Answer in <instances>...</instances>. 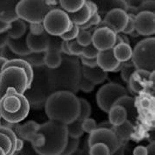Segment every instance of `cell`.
Instances as JSON below:
<instances>
[{
	"label": "cell",
	"mask_w": 155,
	"mask_h": 155,
	"mask_svg": "<svg viewBox=\"0 0 155 155\" xmlns=\"http://www.w3.org/2000/svg\"><path fill=\"white\" fill-rule=\"evenodd\" d=\"M121 43H123V41H122V38H121V36H120V33H117L115 46H117V45H119V44H121Z\"/></svg>",
	"instance_id": "cell-59"
},
{
	"label": "cell",
	"mask_w": 155,
	"mask_h": 155,
	"mask_svg": "<svg viewBox=\"0 0 155 155\" xmlns=\"http://www.w3.org/2000/svg\"><path fill=\"white\" fill-rule=\"evenodd\" d=\"M68 48H69L70 54L72 56H76V57L82 56L83 48L81 45H79L75 40L72 41H68Z\"/></svg>",
	"instance_id": "cell-42"
},
{
	"label": "cell",
	"mask_w": 155,
	"mask_h": 155,
	"mask_svg": "<svg viewBox=\"0 0 155 155\" xmlns=\"http://www.w3.org/2000/svg\"><path fill=\"white\" fill-rule=\"evenodd\" d=\"M33 76L29 88L24 92V97L30 107L41 109L48 97L55 92L50 78V69L46 66L33 68Z\"/></svg>",
	"instance_id": "cell-3"
},
{
	"label": "cell",
	"mask_w": 155,
	"mask_h": 155,
	"mask_svg": "<svg viewBox=\"0 0 155 155\" xmlns=\"http://www.w3.org/2000/svg\"><path fill=\"white\" fill-rule=\"evenodd\" d=\"M114 105H119L124 108V110H126V114H127V120L129 122H131L132 124H134V123L136 121L137 118V115H138V111L136 109V105H135V100L134 98H132L128 96H124L120 97L116 103Z\"/></svg>",
	"instance_id": "cell-21"
},
{
	"label": "cell",
	"mask_w": 155,
	"mask_h": 155,
	"mask_svg": "<svg viewBox=\"0 0 155 155\" xmlns=\"http://www.w3.org/2000/svg\"><path fill=\"white\" fill-rule=\"evenodd\" d=\"M135 32L142 36H152L155 33V15L153 12H141L134 18Z\"/></svg>",
	"instance_id": "cell-14"
},
{
	"label": "cell",
	"mask_w": 155,
	"mask_h": 155,
	"mask_svg": "<svg viewBox=\"0 0 155 155\" xmlns=\"http://www.w3.org/2000/svg\"><path fill=\"white\" fill-rule=\"evenodd\" d=\"M154 148H155V145L154 143H151L149 146L147 147V155H154Z\"/></svg>",
	"instance_id": "cell-57"
},
{
	"label": "cell",
	"mask_w": 155,
	"mask_h": 155,
	"mask_svg": "<svg viewBox=\"0 0 155 155\" xmlns=\"http://www.w3.org/2000/svg\"><path fill=\"white\" fill-rule=\"evenodd\" d=\"M18 1H0V21L10 24L18 19L16 7Z\"/></svg>",
	"instance_id": "cell-19"
},
{
	"label": "cell",
	"mask_w": 155,
	"mask_h": 155,
	"mask_svg": "<svg viewBox=\"0 0 155 155\" xmlns=\"http://www.w3.org/2000/svg\"><path fill=\"white\" fill-rule=\"evenodd\" d=\"M82 76L80 59L76 56L62 54L61 64L50 69V78L54 91L63 90L77 93Z\"/></svg>",
	"instance_id": "cell-2"
},
{
	"label": "cell",
	"mask_w": 155,
	"mask_h": 155,
	"mask_svg": "<svg viewBox=\"0 0 155 155\" xmlns=\"http://www.w3.org/2000/svg\"><path fill=\"white\" fill-rule=\"evenodd\" d=\"M44 108L49 120L66 125L76 120L80 114L79 98L68 91L54 92L47 100Z\"/></svg>",
	"instance_id": "cell-1"
},
{
	"label": "cell",
	"mask_w": 155,
	"mask_h": 155,
	"mask_svg": "<svg viewBox=\"0 0 155 155\" xmlns=\"http://www.w3.org/2000/svg\"><path fill=\"white\" fill-rule=\"evenodd\" d=\"M84 155H89V146L88 145H87L86 149H85V154Z\"/></svg>",
	"instance_id": "cell-63"
},
{
	"label": "cell",
	"mask_w": 155,
	"mask_h": 155,
	"mask_svg": "<svg viewBox=\"0 0 155 155\" xmlns=\"http://www.w3.org/2000/svg\"><path fill=\"white\" fill-rule=\"evenodd\" d=\"M85 2H86V5H87L89 6V8H90V12H91V15L98 12L97 6L96 3H94V2H92V1H85Z\"/></svg>",
	"instance_id": "cell-53"
},
{
	"label": "cell",
	"mask_w": 155,
	"mask_h": 155,
	"mask_svg": "<svg viewBox=\"0 0 155 155\" xmlns=\"http://www.w3.org/2000/svg\"><path fill=\"white\" fill-rule=\"evenodd\" d=\"M133 155H147V147L139 146L133 150Z\"/></svg>",
	"instance_id": "cell-51"
},
{
	"label": "cell",
	"mask_w": 155,
	"mask_h": 155,
	"mask_svg": "<svg viewBox=\"0 0 155 155\" xmlns=\"http://www.w3.org/2000/svg\"><path fill=\"white\" fill-rule=\"evenodd\" d=\"M128 96V92L124 87L116 82H109L102 86L97 93V104L104 112L110 110L114 104L122 97Z\"/></svg>",
	"instance_id": "cell-10"
},
{
	"label": "cell",
	"mask_w": 155,
	"mask_h": 155,
	"mask_svg": "<svg viewBox=\"0 0 155 155\" xmlns=\"http://www.w3.org/2000/svg\"><path fill=\"white\" fill-rule=\"evenodd\" d=\"M112 131H114L115 135L117 136L120 145L124 146V144L131 139V135L134 131V124H132L131 122L126 120L120 125L113 126Z\"/></svg>",
	"instance_id": "cell-22"
},
{
	"label": "cell",
	"mask_w": 155,
	"mask_h": 155,
	"mask_svg": "<svg viewBox=\"0 0 155 155\" xmlns=\"http://www.w3.org/2000/svg\"><path fill=\"white\" fill-rule=\"evenodd\" d=\"M128 16H129V18H128V22L125 25L124 31L122 33L123 34H131L134 31H135V25H134V18H135V15H133L132 13H128Z\"/></svg>",
	"instance_id": "cell-46"
},
{
	"label": "cell",
	"mask_w": 155,
	"mask_h": 155,
	"mask_svg": "<svg viewBox=\"0 0 155 155\" xmlns=\"http://www.w3.org/2000/svg\"><path fill=\"white\" fill-rule=\"evenodd\" d=\"M95 84L90 82L89 80L85 79L84 77L82 76L81 82H80V85H79V90H82L85 93H90L92 90L95 89Z\"/></svg>",
	"instance_id": "cell-45"
},
{
	"label": "cell",
	"mask_w": 155,
	"mask_h": 155,
	"mask_svg": "<svg viewBox=\"0 0 155 155\" xmlns=\"http://www.w3.org/2000/svg\"><path fill=\"white\" fill-rule=\"evenodd\" d=\"M2 118V116H1V112H0V119Z\"/></svg>",
	"instance_id": "cell-64"
},
{
	"label": "cell",
	"mask_w": 155,
	"mask_h": 155,
	"mask_svg": "<svg viewBox=\"0 0 155 155\" xmlns=\"http://www.w3.org/2000/svg\"><path fill=\"white\" fill-rule=\"evenodd\" d=\"M89 155H110V150L106 145L97 143L89 147Z\"/></svg>",
	"instance_id": "cell-37"
},
{
	"label": "cell",
	"mask_w": 155,
	"mask_h": 155,
	"mask_svg": "<svg viewBox=\"0 0 155 155\" xmlns=\"http://www.w3.org/2000/svg\"><path fill=\"white\" fill-rule=\"evenodd\" d=\"M150 74L145 70H136L131 74L128 83L131 91L135 93H140L146 89L147 83H149Z\"/></svg>",
	"instance_id": "cell-18"
},
{
	"label": "cell",
	"mask_w": 155,
	"mask_h": 155,
	"mask_svg": "<svg viewBox=\"0 0 155 155\" xmlns=\"http://www.w3.org/2000/svg\"><path fill=\"white\" fill-rule=\"evenodd\" d=\"M39 128H40V124L38 123H36L35 121H28L22 125H19L18 136L20 139L25 140L27 136L38 132Z\"/></svg>",
	"instance_id": "cell-30"
},
{
	"label": "cell",
	"mask_w": 155,
	"mask_h": 155,
	"mask_svg": "<svg viewBox=\"0 0 155 155\" xmlns=\"http://www.w3.org/2000/svg\"><path fill=\"white\" fill-rule=\"evenodd\" d=\"M68 14L71 22L74 25L81 26L90 20V17H91V12L85 2V5L78 12H76L74 13H68Z\"/></svg>",
	"instance_id": "cell-29"
},
{
	"label": "cell",
	"mask_w": 155,
	"mask_h": 155,
	"mask_svg": "<svg viewBox=\"0 0 155 155\" xmlns=\"http://www.w3.org/2000/svg\"><path fill=\"white\" fill-rule=\"evenodd\" d=\"M79 31H80V27L76 25H72L71 28L67 32L64 34H62L60 39L62 40V41H74L77 36H78V33H79Z\"/></svg>",
	"instance_id": "cell-40"
},
{
	"label": "cell",
	"mask_w": 155,
	"mask_h": 155,
	"mask_svg": "<svg viewBox=\"0 0 155 155\" xmlns=\"http://www.w3.org/2000/svg\"><path fill=\"white\" fill-rule=\"evenodd\" d=\"M39 133L44 137V145L34 147L35 151L41 155H61L68 142L67 125L61 123L49 120L40 124Z\"/></svg>",
	"instance_id": "cell-4"
},
{
	"label": "cell",
	"mask_w": 155,
	"mask_h": 155,
	"mask_svg": "<svg viewBox=\"0 0 155 155\" xmlns=\"http://www.w3.org/2000/svg\"><path fill=\"white\" fill-rule=\"evenodd\" d=\"M128 12L122 9H114L104 15V20L96 27L106 26L116 33H121L128 22Z\"/></svg>",
	"instance_id": "cell-13"
},
{
	"label": "cell",
	"mask_w": 155,
	"mask_h": 155,
	"mask_svg": "<svg viewBox=\"0 0 155 155\" xmlns=\"http://www.w3.org/2000/svg\"><path fill=\"white\" fill-rule=\"evenodd\" d=\"M82 77L89 80L95 85L104 82L108 77V74L103 71L98 66L96 68H88L82 66Z\"/></svg>",
	"instance_id": "cell-20"
},
{
	"label": "cell",
	"mask_w": 155,
	"mask_h": 155,
	"mask_svg": "<svg viewBox=\"0 0 155 155\" xmlns=\"http://www.w3.org/2000/svg\"><path fill=\"white\" fill-rule=\"evenodd\" d=\"M59 4L62 10L67 13H74L78 12L85 5V1L83 0H77V1L61 0Z\"/></svg>",
	"instance_id": "cell-31"
},
{
	"label": "cell",
	"mask_w": 155,
	"mask_h": 155,
	"mask_svg": "<svg viewBox=\"0 0 155 155\" xmlns=\"http://www.w3.org/2000/svg\"><path fill=\"white\" fill-rule=\"evenodd\" d=\"M6 62V60L4 59V58L0 57V74L2 72V69H3V67L5 65V63Z\"/></svg>",
	"instance_id": "cell-61"
},
{
	"label": "cell",
	"mask_w": 155,
	"mask_h": 155,
	"mask_svg": "<svg viewBox=\"0 0 155 155\" xmlns=\"http://www.w3.org/2000/svg\"><path fill=\"white\" fill-rule=\"evenodd\" d=\"M61 52L65 55H71L69 52V48H68V41H65L61 40Z\"/></svg>",
	"instance_id": "cell-52"
},
{
	"label": "cell",
	"mask_w": 155,
	"mask_h": 155,
	"mask_svg": "<svg viewBox=\"0 0 155 155\" xmlns=\"http://www.w3.org/2000/svg\"><path fill=\"white\" fill-rule=\"evenodd\" d=\"M29 33L33 35H41L45 33V29L43 26V23H35L30 24L29 25Z\"/></svg>",
	"instance_id": "cell-47"
},
{
	"label": "cell",
	"mask_w": 155,
	"mask_h": 155,
	"mask_svg": "<svg viewBox=\"0 0 155 155\" xmlns=\"http://www.w3.org/2000/svg\"><path fill=\"white\" fill-rule=\"evenodd\" d=\"M112 49L106 50V51H100L97 57V66L103 71L106 73L114 72L115 69L121 63L117 61L114 57Z\"/></svg>",
	"instance_id": "cell-17"
},
{
	"label": "cell",
	"mask_w": 155,
	"mask_h": 155,
	"mask_svg": "<svg viewBox=\"0 0 155 155\" xmlns=\"http://www.w3.org/2000/svg\"><path fill=\"white\" fill-rule=\"evenodd\" d=\"M155 39L149 37L140 41L132 50L131 62L137 70L154 72Z\"/></svg>",
	"instance_id": "cell-6"
},
{
	"label": "cell",
	"mask_w": 155,
	"mask_h": 155,
	"mask_svg": "<svg viewBox=\"0 0 155 155\" xmlns=\"http://www.w3.org/2000/svg\"><path fill=\"white\" fill-rule=\"evenodd\" d=\"M53 7L46 1H18L16 7L18 18L29 24L43 23V20Z\"/></svg>",
	"instance_id": "cell-7"
},
{
	"label": "cell",
	"mask_w": 155,
	"mask_h": 155,
	"mask_svg": "<svg viewBox=\"0 0 155 155\" xmlns=\"http://www.w3.org/2000/svg\"><path fill=\"white\" fill-rule=\"evenodd\" d=\"M30 105L24 95L18 94L14 89H9L0 100L2 118L10 124L21 122L28 116Z\"/></svg>",
	"instance_id": "cell-5"
},
{
	"label": "cell",
	"mask_w": 155,
	"mask_h": 155,
	"mask_svg": "<svg viewBox=\"0 0 155 155\" xmlns=\"http://www.w3.org/2000/svg\"><path fill=\"white\" fill-rule=\"evenodd\" d=\"M124 150H125L124 146H120L114 153L111 155H124Z\"/></svg>",
	"instance_id": "cell-58"
},
{
	"label": "cell",
	"mask_w": 155,
	"mask_h": 155,
	"mask_svg": "<svg viewBox=\"0 0 155 155\" xmlns=\"http://www.w3.org/2000/svg\"><path fill=\"white\" fill-rule=\"evenodd\" d=\"M44 58H45V53H31L28 55L21 56V59L27 61L33 68L45 65Z\"/></svg>",
	"instance_id": "cell-32"
},
{
	"label": "cell",
	"mask_w": 155,
	"mask_h": 155,
	"mask_svg": "<svg viewBox=\"0 0 155 155\" xmlns=\"http://www.w3.org/2000/svg\"><path fill=\"white\" fill-rule=\"evenodd\" d=\"M79 102H80V114L78 119L83 121L84 119L90 117L91 114V106L90 103L83 98H79Z\"/></svg>",
	"instance_id": "cell-35"
},
{
	"label": "cell",
	"mask_w": 155,
	"mask_h": 155,
	"mask_svg": "<svg viewBox=\"0 0 155 155\" xmlns=\"http://www.w3.org/2000/svg\"><path fill=\"white\" fill-rule=\"evenodd\" d=\"M9 37L7 35V33H1L0 34V50L3 49L5 47L7 46V43H8Z\"/></svg>",
	"instance_id": "cell-50"
},
{
	"label": "cell",
	"mask_w": 155,
	"mask_h": 155,
	"mask_svg": "<svg viewBox=\"0 0 155 155\" xmlns=\"http://www.w3.org/2000/svg\"><path fill=\"white\" fill-rule=\"evenodd\" d=\"M154 1H142L140 5L137 8V13L141 12H150L154 13Z\"/></svg>",
	"instance_id": "cell-44"
},
{
	"label": "cell",
	"mask_w": 155,
	"mask_h": 155,
	"mask_svg": "<svg viewBox=\"0 0 155 155\" xmlns=\"http://www.w3.org/2000/svg\"><path fill=\"white\" fill-rule=\"evenodd\" d=\"M61 40L58 37L50 36V42L45 52V66L50 69L55 68L61 64L62 59V52L61 48Z\"/></svg>",
	"instance_id": "cell-15"
},
{
	"label": "cell",
	"mask_w": 155,
	"mask_h": 155,
	"mask_svg": "<svg viewBox=\"0 0 155 155\" xmlns=\"http://www.w3.org/2000/svg\"><path fill=\"white\" fill-rule=\"evenodd\" d=\"M97 128H101V129H109V130H112L113 129V125L109 122H102L99 124H97Z\"/></svg>",
	"instance_id": "cell-54"
},
{
	"label": "cell",
	"mask_w": 155,
	"mask_h": 155,
	"mask_svg": "<svg viewBox=\"0 0 155 155\" xmlns=\"http://www.w3.org/2000/svg\"><path fill=\"white\" fill-rule=\"evenodd\" d=\"M27 86V76L24 69L15 67L3 69L0 74V100L9 89H14L18 94L23 95Z\"/></svg>",
	"instance_id": "cell-8"
},
{
	"label": "cell",
	"mask_w": 155,
	"mask_h": 155,
	"mask_svg": "<svg viewBox=\"0 0 155 155\" xmlns=\"http://www.w3.org/2000/svg\"><path fill=\"white\" fill-rule=\"evenodd\" d=\"M79 146H80L79 139H73L68 137L67 145L61 155H71L74 152H75L79 148Z\"/></svg>",
	"instance_id": "cell-36"
},
{
	"label": "cell",
	"mask_w": 155,
	"mask_h": 155,
	"mask_svg": "<svg viewBox=\"0 0 155 155\" xmlns=\"http://www.w3.org/2000/svg\"><path fill=\"white\" fill-rule=\"evenodd\" d=\"M120 36H121V38H122L123 43H125V44L130 45V40H129V38H128L126 35H124V34H120Z\"/></svg>",
	"instance_id": "cell-60"
},
{
	"label": "cell",
	"mask_w": 155,
	"mask_h": 155,
	"mask_svg": "<svg viewBox=\"0 0 155 155\" xmlns=\"http://www.w3.org/2000/svg\"><path fill=\"white\" fill-rule=\"evenodd\" d=\"M109 122L113 126L120 125L127 120V114L124 108L119 105H113L108 111Z\"/></svg>",
	"instance_id": "cell-25"
},
{
	"label": "cell",
	"mask_w": 155,
	"mask_h": 155,
	"mask_svg": "<svg viewBox=\"0 0 155 155\" xmlns=\"http://www.w3.org/2000/svg\"><path fill=\"white\" fill-rule=\"evenodd\" d=\"M19 153H20V155H41L35 151L34 147L29 142L25 143L24 147Z\"/></svg>",
	"instance_id": "cell-48"
},
{
	"label": "cell",
	"mask_w": 155,
	"mask_h": 155,
	"mask_svg": "<svg viewBox=\"0 0 155 155\" xmlns=\"http://www.w3.org/2000/svg\"><path fill=\"white\" fill-rule=\"evenodd\" d=\"M97 6L98 13H105L109 12L114 9H122L124 11L128 10V5L126 1H99L96 3Z\"/></svg>",
	"instance_id": "cell-27"
},
{
	"label": "cell",
	"mask_w": 155,
	"mask_h": 155,
	"mask_svg": "<svg viewBox=\"0 0 155 155\" xmlns=\"http://www.w3.org/2000/svg\"><path fill=\"white\" fill-rule=\"evenodd\" d=\"M82 121L80 119H76L74 122L70 123L67 125V130L68 137L73 139H80L84 133L82 126Z\"/></svg>",
	"instance_id": "cell-33"
},
{
	"label": "cell",
	"mask_w": 155,
	"mask_h": 155,
	"mask_svg": "<svg viewBox=\"0 0 155 155\" xmlns=\"http://www.w3.org/2000/svg\"><path fill=\"white\" fill-rule=\"evenodd\" d=\"M137 69L135 68L134 65L132 64V62H124V67L121 69V77H122L123 81L125 82H128L131 74L134 73Z\"/></svg>",
	"instance_id": "cell-39"
},
{
	"label": "cell",
	"mask_w": 155,
	"mask_h": 155,
	"mask_svg": "<svg viewBox=\"0 0 155 155\" xmlns=\"http://www.w3.org/2000/svg\"><path fill=\"white\" fill-rule=\"evenodd\" d=\"M26 31H27V25L25 22L18 18L16 20L12 21V23H10V28L6 33L10 39L16 40L25 35L27 33Z\"/></svg>",
	"instance_id": "cell-26"
},
{
	"label": "cell",
	"mask_w": 155,
	"mask_h": 155,
	"mask_svg": "<svg viewBox=\"0 0 155 155\" xmlns=\"http://www.w3.org/2000/svg\"><path fill=\"white\" fill-rule=\"evenodd\" d=\"M98 53H99V51L91 43L89 46L83 48L82 56L85 58H89V59H95V58L97 57Z\"/></svg>",
	"instance_id": "cell-43"
},
{
	"label": "cell",
	"mask_w": 155,
	"mask_h": 155,
	"mask_svg": "<svg viewBox=\"0 0 155 155\" xmlns=\"http://www.w3.org/2000/svg\"><path fill=\"white\" fill-rule=\"evenodd\" d=\"M87 140L89 147L97 143L106 145L110 150V155L113 154L118 149V147L121 146L119 141L117 140V136L115 135L114 131L109 129L97 128L95 131L90 133Z\"/></svg>",
	"instance_id": "cell-11"
},
{
	"label": "cell",
	"mask_w": 155,
	"mask_h": 155,
	"mask_svg": "<svg viewBox=\"0 0 155 155\" xmlns=\"http://www.w3.org/2000/svg\"><path fill=\"white\" fill-rule=\"evenodd\" d=\"M0 155H6V153H5V152L0 147Z\"/></svg>",
	"instance_id": "cell-62"
},
{
	"label": "cell",
	"mask_w": 155,
	"mask_h": 155,
	"mask_svg": "<svg viewBox=\"0 0 155 155\" xmlns=\"http://www.w3.org/2000/svg\"><path fill=\"white\" fill-rule=\"evenodd\" d=\"M140 105L143 108H145V109H149L152 105V104H151V101L148 98H143L140 101Z\"/></svg>",
	"instance_id": "cell-56"
},
{
	"label": "cell",
	"mask_w": 155,
	"mask_h": 155,
	"mask_svg": "<svg viewBox=\"0 0 155 155\" xmlns=\"http://www.w3.org/2000/svg\"><path fill=\"white\" fill-rule=\"evenodd\" d=\"M79 59H80V61L82 62V66H84V67H88V68H96V67H97V58H95V59H89V58L80 56Z\"/></svg>",
	"instance_id": "cell-49"
},
{
	"label": "cell",
	"mask_w": 155,
	"mask_h": 155,
	"mask_svg": "<svg viewBox=\"0 0 155 155\" xmlns=\"http://www.w3.org/2000/svg\"><path fill=\"white\" fill-rule=\"evenodd\" d=\"M24 141L29 142L33 147H41L44 145V137L43 135L36 132V133H33L29 136H27Z\"/></svg>",
	"instance_id": "cell-38"
},
{
	"label": "cell",
	"mask_w": 155,
	"mask_h": 155,
	"mask_svg": "<svg viewBox=\"0 0 155 155\" xmlns=\"http://www.w3.org/2000/svg\"><path fill=\"white\" fill-rule=\"evenodd\" d=\"M77 43L81 45L82 48L89 46L92 43V32L90 30H82L80 29L77 38L75 39Z\"/></svg>",
	"instance_id": "cell-34"
},
{
	"label": "cell",
	"mask_w": 155,
	"mask_h": 155,
	"mask_svg": "<svg viewBox=\"0 0 155 155\" xmlns=\"http://www.w3.org/2000/svg\"><path fill=\"white\" fill-rule=\"evenodd\" d=\"M117 33L106 26L94 27L92 32V44L98 51H106L115 47Z\"/></svg>",
	"instance_id": "cell-12"
},
{
	"label": "cell",
	"mask_w": 155,
	"mask_h": 155,
	"mask_svg": "<svg viewBox=\"0 0 155 155\" xmlns=\"http://www.w3.org/2000/svg\"><path fill=\"white\" fill-rule=\"evenodd\" d=\"M82 130H83L84 132L90 134L92 131H94L97 128V124L95 119L88 117V118H86V119H84L82 121Z\"/></svg>",
	"instance_id": "cell-41"
},
{
	"label": "cell",
	"mask_w": 155,
	"mask_h": 155,
	"mask_svg": "<svg viewBox=\"0 0 155 155\" xmlns=\"http://www.w3.org/2000/svg\"><path fill=\"white\" fill-rule=\"evenodd\" d=\"M112 51H113V54L116 60L122 63L130 61L132 56V48H131V45H128L125 43H121L119 45L115 46Z\"/></svg>",
	"instance_id": "cell-28"
},
{
	"label": "cell",
	"mask_w": 155,
	"mask_h": 155,
	"mask_svg": "<svg viewBox=\"0 0 155 155\" xmlns=\"http://www.w3.org/2000/svg\"><path fill=\"white\" fill-rule=\"evenodd\" d=\"M12 67L20 68L24 69V71L26 74V76H27V85H28L27 86V89H28L29 86H30V84H31V82H32V80H33V68L30 66V64L27 61H25V60H22V59H15V60L6 61V62L5 63V65L3 67V69L7 68H12Z\"/></svg>",
	"instance_id": "cell-24"
},
{
	"label": "cell",
	"mask_w": 155,
	"mask_h": 155,
	"mask_svg": "<svg viewBox=\"0 0 155 155\" xmlns=\"http://www.w3.org/2000/svg\"><path fill=\"white\" fill-rule=\"evenodd\" d=\"M87 145H88V140L85 141V143H84L82 148H78V149H77L75 152H74L71 155H84L85 154V149H86Z\"/></svg>",
	"instance_id": "cell-55"
},
{
	"label": "cell",
	"mask_w": 155,
	"mask_h": 155,
	"mask_svg": "<svg viewBox=\"0 0 155 155\" xmlns=\"http://www.w3.org/2000/svg\"><path fill=\"white\" fill-rule=\"evenodd\" d=\"M50 42V36L48 33L33 35L29 32L26 33V45L32 53H45Z\"/></svg>",
	"instance_id": "cell-16"
},
{
	"label": "cell",
	"mask_w": 155,
	"mask_h": 155,
	"mask_svg": "<svg viewBox=\"0 0 155 155\" xmlns=\"http://www.w3.org/2000/svg\"><path fill=\"white\" fill-rule=\"evenodd\" d=\"M8 48L18 56H25L31 54L32 52L29 50L26 45V34L19 39H10L9 38L7 43Z\"/></svg>",
	"instance_id": "cell-23"
},
{
	"label": "cell",
	"mask_w": 155,
	"mask_h": 155,
	"mask_svg": "<svg viewBox=\"0 0 155 155\" xmlns=\"http://www.w3.org/2000/svg\"><path fill=\"white\" fill-rule=\"evenodd\" d=\"M68 14L61 8H54L49 11L43 20L45 32L52 37H61L72 26Z\"/></svg>",
	"instance_id": "cell-9"
}]
</instances>
